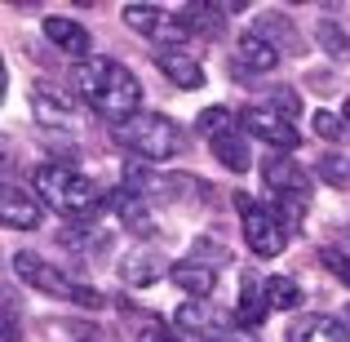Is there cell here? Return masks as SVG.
<instances>
[{"label":"cell","mask_w":350,"mask_h":342,"mask_svg":"<svg viewBox=\"0 0 350 342\" xmlns=\"http://www.w3.org/2000/svg\"><path fill=\"white\" fill-rule=\"evenodd\" d=\"M76 94L85 98L103 120H111V129L142 112V85H137V76L116 58L80 62L76 67Z\"/></svg>","instance_id":"obj_1"},{"label":"cell","mask_w":350,"mask_h":342,"mask_svg":"<svg viewBox=\"0 0 350 342\" xmlns=\"http://www.w3.org/2000/svg\"><path fill=\"white\" fill-rule=\"evenodd\" d=\"M36 196L44 200V209H53L62 218H89L107 205V191L94 178H85L76 164H58V160L36 169Z\"/></svg>","instance_id":"obj_2"},{"label":"cell","mask_w":350,"mask_h":342,"mask_svg":"<svg viewBox=\"0 0 350 342\" xmlns=\"http://www.w3.org/2000/svg\"><path fill=\"white\" fill-rule=\"evenodd\" d=\"M111 134H116V143L129 147L133 160H142V164H164L182 151V129L160 112H137L133 120L116 125Z\"/></svg>","instance_id":"obj_3"},{"label":"cell","mask_w":350,"mask_h":342,"mask_svg":"<svg viewBox=\"0 0 350 342\" xmlns=\"http://www.w3.org/2000/svg\"><path fill=\"white\" fill-rule=\"evenodd\" d=\"M14 271L23 276L31 289L49 293V298H62V302H80V307H103V293L89 289V284H80L71 271H62L58 262H44L40 254H31V249H23V254H14Z\"/></svg>","instance_id":"obj_4"},{"label":"cell","mask_w":350,"mask_h":342,"mask_svg":"<svg viewBox=\"0 0 350 342\" xmlns=\"http://www.w3.org/2000/svg\"><path fill=\"white\" fill-rule=\"evenodd\" d=\"M262 178H266V191H271L275 214L284 218V227H297L301 214L310 209V178L297 169V160H288V156H266Z\"/></svg>","instance_id":"obj_5"},{"label":"cell","mask_w":350,"mask_h":342,"mask_svg":"<svg viewBox=\"0 0 350 342\" xmlns=\"http://www.w3.org/2000/svg\"><path fill=\"white\" fill-rule=\"evenodd\" d=\"M235 209H239L244 240H248V249H253L257 258L284 254V245H288V227H284V218L275 214V209H266V205H257V200H248L244 191H235Z\"/></svg>","instance_id":"obj_6"},{"label":"cell","mask_w":350,"mask_h":342,"mask_svg":"<svg viewBox=\"0 0 350 342\" xmlns=\"http://www.w3.org/2000/svg\"><path fill=\"white\" fill-rule=\"evenodd\" d=\"M124 23L137 36L155 40V49H182V40L191 36L182 14H169L164 5H124Z\"/></svg>","instance_id":"obj_7"},{"label":"cell","mask_w":350,"mask_h":342,"mask_svg":"<svg viewBox=\"0 0 350 342\" xmlns=\"http://www.w3.org/2000/svg\"><path fill=\"white\" fill-rule=\"evenodd\" d=\"M239 120H244V134L248 138H262L266 147H275V151H297L301 147V134H297V125H293L284 112H275V107H266V103H253V107H244L239 112Z\"/></svg>","instance_id":"obj_8"},{"label":"cell","mask_w":350,"mask_h":342,"mask_svg":"<svg viewBox=\"0 0 350 342\" xmlns=\"http://www.w3.org/2000/svg\"><path fill=\"white\" fill-rule=\"evenodd\" d=\"M173 320H178L182 334H196V338H208V342H222V334H231V325H239L231 311L217 307L213 298H187Z\"/></svg>","instance_id":"obj_9"},{"label":"cell","mask_w":350,"mask_h":342,"mask_svg":"<svg viewBox=\"0 0 350 342\" xmlns=\"http://www.w3.org/2000/svg\"><path fill=\"white\" fill-rule=\"evenodd\" d=\"M0 223L9 231H31L44 223V200L36 196V191L18 187V182H9L5 191H0Z\"/></svg>","instance_id":"obj_10"},{"label":"cell","mask_w":350,"mask_h":342,"mask_svg":"<svg viewBox=\"0 0 350 342\" xmlns=\"http://www.w3.org/2000/svg\"><path fill=\"white\" fill-rule=\"evenodd\" d=\"M31 112H36V120H44L49 129H71V125H76V98H71L67 89L49 85V80H36Z\"/></svg>","instance_id":"obj_11"},{"label":"cell","mask_w":350,"mask_h":342,"mask_svg":"<svg viewBox=\"0 0 350 342\" xmlns=\"http://www.w3.org/2000/svg\"><path fill=\"white\" fill-rule=\"evenodd\" d=\"M44 40H49L53 49L80 58V62H89V49H94V36H89L85 27L76 23V18H58V14L44 18Z\"/></svg>","instance_id":"obj_12"},{"label":"cell","mask_w":350,"mask_h":342,"mask_svg":"<svg viewBox=\"0 0 350 342\" xmlns=\"http://www.w3.org/2000/svg\"><path fill=\"white\" fill-rule=\"evenodd\" d=\"M288 342H350L346 320L324 316V311H310V316H297L288 325Z\"/></svg>","instance_id":"obj_13"},{"label":"cell","mask_w":350,"mask_h":342,"mask_svg":"<svg viewBox=\"0 0 350 342\" xmlns=\"http://www.w3.org/2000/svg\"><path fill=\"white\" fill-rule=\"evenodd\" d=\"M280 67V49H275L266 36L257 32H244L239 36V49H235V76H257V71H275Z\"/></svg>","instance_id":"obj_14"},{"label":"cell","mask_w":350,"mask_h":342,"mask_svg":"<svg viewBox=\"0 0 350 342\" xmlns=\"http://www.w3.org/2000/svg\"><path fill=\"white\" fill-rule=\"evenodd\" d=\"M155 67H160L178 89H187V94L204 85V67H200L187 49H155Z\"/></svg>","instance_id":"obj_15"},{"label":"cell","mask_w":350,"mask_h":342,"mask_svg":"<svg viewBox=\"0 0 350 342\" xmlns=\"http://www.w3.org/2000/svg\"><path fill=\"white\" fill-rule=\"evenodd\" d=\"M266 311H271V302H266V280L257 271H244V280H239V307H235V320L244 329H257L266 320Z\"/></svg>","instance_id":"obj_16"},{"label":"cell","mask_w":350,"mask_h":342,"mask_svg":"<svg viewBox=\"0 0 350 342\" xmlns=\"http://www.w3.org/2000/svg\"><path fill=\"white\" fill-rule=\"evenodd\" d=\"M107 205L116 209L120 227H129L133 236H151V231H155V218H151V209H146V200H142V196H133V191L116 187L111 196H107Z\"/></svg>","instance_id":"obj_17"},{"label":"cell","mask_w":350,"mask_h":342,"mask_svg":"<svg viewBox=\"0 0 350 342\" xmlns=\"http://www.w3.org/2000/svg\"><path fill=\"white\" fill-rule=\"evenodd\" d=\"M169 280L178 284L187 298H208V293H213V284H217V271H213V267H200V262H191V258H187V262H178V267L169 271Z\"/></svg>","instance_id":"obj_18"},{"label":"cell","mask_w":350,"mask_h":342,"mask_svg":"<svg viewBox=\"0 0 350 342\" xmlns=\"http://www.w3.org/2000/svg\"><path fill=\"white\" fill-rule=\"evenodd\" d=\"M213 156H217V160H222L231 173H248V164H253V147H248V134H244V129H235V134L213 138Z\"/></svg>","instance_id":"obj_19"},{"label":"cell","mask_w":350,"mask_h":342,"mask_svg":"<svg viewBox=\"0 0 350 342\" xmlns=\"http://www.w3.org/2000/svg\"><path fill=\"white\" fill-rule=\"evenodd\" d=\"M120 276H124V284H133V289H137V284L146 289V284H155L160 276H169V271H164L160 254H129L124 262H120Z\"/></svg>","instance_id":"obj_20"},{"label":"cell","mask_w":350,"mask_h":342,"mask_svg":"<svg viewBox=\"0 0 350 342\" xmlns=\"http://www.w3.org/2000/svg\"><path fill=\"white\" fill-rule=\"evenodd\" d=\"M182 14V23H187V32H196V36H222V5H182L178 9Z\"/></svg>","instance_id":"obj_21"},{"label":"cell","mask_w":350,"mask_h":342,"mask_svg":"<svg viewBox=\"0 0 350 342\" xmlns=\"http://www.w3.org/2000/svg\"><path fill=\"white\" fill-rule=\"evenodd\" d=\"M196 125H200V134L213 143V138H222V134H235V129H244V120H239L231 107H204V112L196 116Z\"/></svg>","instance_id":"obj_22"},{"label":"cell","mask_w":350,"mask_h":342,"mask_svg":"<svg viewBox=\"0 0 350 342\" xmlns=\"http://www.w3.org/2000/svg\"><path fill=\"white\" fill-rule=\"evenodd\" d=\"M315 173H319V182H328L333 191H350V156H342V151L319 156Z\"/></svg>","instance_id":"obj_23"},{"label":"cell","mask_w":350,"mask_h":342,"mask_svg":"<svg viewBox=\"0 0 350 342\" xmlns=\"http://www.w3.org/2000/svg\"><path fill=\"white\" fill-rule=\"evenodd\" d=\"M253 32H257V36H266V40H271L280 53H284V45H288V49H297V32H293V23H288L284 14H262Z\"/></svg>","instance_id":"obj_24"},{"label":"cell","mask_w":350,"mask_h":342,"mask_svg":"<svg viewBox=\"0 0 350 342\" xmlns=\"http://www.w3.org/2000/svg\"><path fill=\"white\" fill-rule=\"evenodd\" d=\"M266 302H271V311H293L301 302V284L293 276H271L266 280Z\"/></svg>","instance_id":"obj_25"},{"label":"cell","mask_w":350,"mask_h":342,"mask_svg":"<svg viewBox=\"0 0 350 342\" xmlns=\"http://www.w3.org/2000/svg\"><path fill=\"white\" fill-rule=\"evenodd\" d=\"M191 262H200V267H213V271H222V262H231V254H226V245L222 240H213V236H200L196 245H191Z\"/></svg>","instance_id":"obj_26"},{"label":"cell","mask_w":350,"mask_h":342,"mask_svg":"<svg viewBox=\"0 0 350 342\" xmlns=\"http://www.w3.org/2000/svg\"><path fill=\"white\" fill-rule=\"evenodd\" d=\"M346 116H337V112H315V134L319 138H328V143H342L346 138Z\"/></svg>","instance_id":"obj_27"},{"label":"cell","mask_w":350,"mask_h":342,"mask_svg":"<svg viewBox=\"0 0 350 342\" xmlns=\"http://www.w3.org/2000/svg\"><path fill=\"white\" fill-rule=\"evenodd\" d=\"M319 45H324L333 58H346V53H350V40L342 36V27H337V23H319Z\"/></svg>","instance_id":"obj_28"},{"label":"cell","mask_w":350,"mask_h":342,"mask_svg":"<svg viewBox=\"0 0 350 342\" xmlns=\"http://www.w3.org/2000/svg\"><path fill=\"white\" fill-rule=\"evenodd\" d=\"M319 262H324L328 271L337 276V280H346V284H350V258L342 254V249H319Z\"/></svg>","instance_id":"obj_29"},{"label":"cell","mask_w":350,"mask_h":342,"mask_svg":"<svg viewBox=\"0 0 350 342\" xmlns=\"http://www.w3.org/2000/svg\"><path fill=\"white\" fill-rule=\"evenodd\" d=\"M266 107H275V112H284L288 120L301 112V103H297V94H293V89H271V98H266Z\"/></svg>","instance_id":"obj_30"},{"label":"cell","mask_w":350,"mask_h":342,"mask_svg":"<svg viewBox=\"0 0 350 342\" xmlns=\"http://www.w3.org/2000/svg\"><path fill=\"white\" fill-rule=\"evenodd\" d=\"M137 342H182V338L169 334V329H160V325H146L142 334H137Z\"/></svg>","instance_id":"obj_31"},{"label":"cell","mask_w":350,"mask_h":342,"mask_svg":"<svg viewBox=\"0 0 350 342\" xmlns=\"http://www.w3.org/2000/svg\"><path fill=\"white\" fill-rule=\"evenodd\" d=\"M346 120H350V98H346Z\"/></svg>","instance_id":"obj_32"},{"label":"cell","mask_w":350,"mask_h":342,"mask_svg":"<svg viewBox=\"0 0 350 342\" xmlns=\"http://www.w3.org/2000/svg\"><path fill=\"white\" fill-rule=\"evenodd\" d=\"M222 342H231V338H222Z\"/></svg>","instance_id":"obj_33"},{"label":"cell","mask_w":350,"mask_h":342,"mask_svg":"<svg viewBox=\"0 0 350 342\" xmlns=\"http://www.w3.org/2000/svg\"><path fill=\"white\" fill-rule=\"evenodd\" d=\"M346 316H350V311H346Z\"/></svg>","instance_id":"obj_34"}]
</instances>
